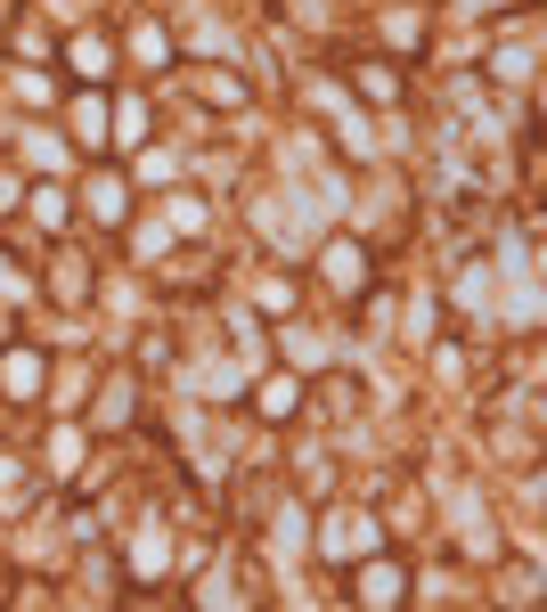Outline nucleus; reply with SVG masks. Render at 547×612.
<instances>
[{"label":"nucleus","instance_id":"f257e3e1","mask_svg":"<svg viewBox=\"0 0 547 612\" xmlns=\"http://www.w3.org/2000/svg\"><path fill=\"white\" fill-rule=\"evenodd\" d=\"M409 588H401V563H376V572L360 580V604H401Z\"/></svg>","mask_w":547,"mask_h":612},{"label":"nucleus","instance_id":"f03ea898","mask_svg":"<svg viewBox=\"0 0 547 612\" xmlns=\"http://www.w3.org/2000/svg\"><path fill=\"white\" fill-rule=\"evenodd\" d=\"M262 416H294V384L278 376V384H262Z\"/></svg>","mask_w":547,"mask_h":612}]
</instances>
